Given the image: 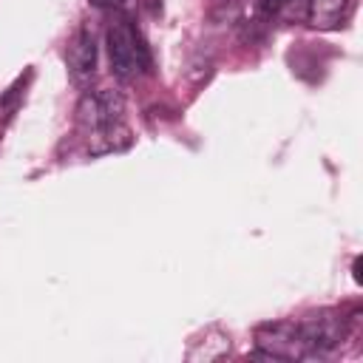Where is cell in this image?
I'll use <instances>...</instances> for the list:
<instances>
[{"label":"cell","instance_id":"cell-1","mask_svg":"<svg viewBox=\"0 0 363 363\" xmlns=\"http://www.w3.org/2000/svg\"><path fill=\"white\" fill-rule=\"evenodd\" d=\"M105 43H108V57H111V71L122 82L136 79L147 68V48L125 14H113L105 31Z\"/></svg>","mask_w":363,"mask_h":363},{"label":"cell","instance_id":"cell-2","mask_svg":"<svg viewBox=\"0 0 363 363\" xmlns=\"http://www.w3.org/2000/svg\"><path fill=\"white\" fill-rule=\"evenodd\" d=\"M125 122V99L113 88H99V91H85L79 105H77V128L91 136L99 133L111 125Z\"/></svg>","mask_w":363,"mask_h":363},{"label":"cell","instance_id":"cell-3","mask_svg":"<svg viewBox=\"0 0 363 363\" xmlns=\"http://www.w3.org/2000/svg\"><path fill=\"white\" fill-rule=\"evenodd\" d=\"M255 357H269V360H301L306 357V346L301 340L298 323L295 320H275L264 323L255 329Z\"/></svg>","mask_w":363,"mask_h":363},{"label":"cell","instance_id":"cell-4","mask_svg":"<svg viewBox=\"0 0 363 363\" xmlns=\"http://www.w3.org/2000/svg\"><path fill=\"white\" fill-rule=\"evenodd\" d=\"M298 323V332H301V340L306 346V357H320L326 352H332L335 346H340V340L346 337V320L337 315V312H329V309H320V312H312L306 315L303 320H295Z\"/></svg>","mask_w":363,"mask_h":363},{"label":"cell","instance_id":"cell-5","mask_svg":"<svg viewBox=\"0 0 363 363\" xmlns=\"http://www.w3.org/2000/svg\"><path fill=\"white\" fill-rule=\"evenodd\" d=\"M65 60H68V71H71L74 82L85 88L96 74V40H94L91 26H82L74 34V40L68 43Z\"/></svg>","mask_w":363,"mask_h":363},{"label":"cell","instance_id":"cell-6","mask_svg":"<svg viewBox=\"0 0 363 363\" xmlns=\"http://www.w3.org/2000/svg\"><path fill=\"white\" fill-rule=\"evenodd\" d=\"M352 0H306V23L318 31H332L346 23Z\"/></svg>","mask_w":363,"mask_h":363},{"label":"cell","instance_id":"cell-7","mask_svg":"<svg viewBox=\"0 0 363 363\" xmlns=\"http://www.w3.org/2000/svg\"><path fill=\"white\" fill-rule=\"evenodd\" d=\"M85 139H88V150L94 156L116 153V150H128L130 147V128L125 122H119V125H111V128H105L99 133H91Z\"/></svg>","mask_w":363,"mask_h":363},{"label":"cell","instance_id":"cell-8","mask_svg":"<svg viewBox=\"0 0 363 363\" xmlns=\"http://www.w3.org/2000/svg\"><path fill=\"white\" fill-rule=\"evenodd\" d=\"M31 77H34V71L28 68L26 74H20V77H17V79L3 91V96H0V122H6V119H11V116H14V111L20 108L23 96H26V88H28Z\"/></svg>","mask_w":363,"mask_h":363},{"label":"cell","instance_id":"cell-9","mask_svg":"<svg viewBox=\"0 0 363 363\" xmlns=\"http://www.w3.org/2000/svg\"><path fill=\"white\" fill-rule=\"evenodd\" d=\"M352 278H354V284H363V258L360 255L352 261Z\"/></svg>","mask_w":363,"mask_h":363}]
</instances>
